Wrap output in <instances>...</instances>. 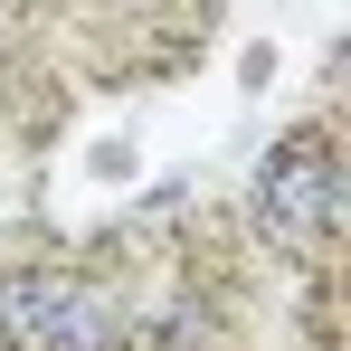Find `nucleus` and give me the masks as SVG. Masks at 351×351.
Segmentation results:
<instances>
[{
	"mask_svg": "<svg viewBox=\"0 0 351 351\" xmlns=\"http://www.w3.org/2000/svg\"><path fill=\"white\" fill-rule=\"evenodd\" d=\"M0 342L10 351H114V304L76 276H0Z\"/></svg>",
	"mask_w": 351,
	"mask_h": 351,
	"instance_id": "nucleus-1",
	"label": "nucleus"
},
{
	"mask_svg": "<svg viewBox=\"0 0 351 351\" xmlns=\"http://www.w3.org/2000/svg\"><path fill=\"white\" fill-rule=\"evenodd\" d=\"M332 219H342V162H332L313 133L276 143V152H266V171H256V228L313 247Z\"/></svg>",
	"mask_w": 351,
	"mask_h": 351,
	"instance_id": "nucleus-2",
	"label": "nucleus"
}]
</instances>
